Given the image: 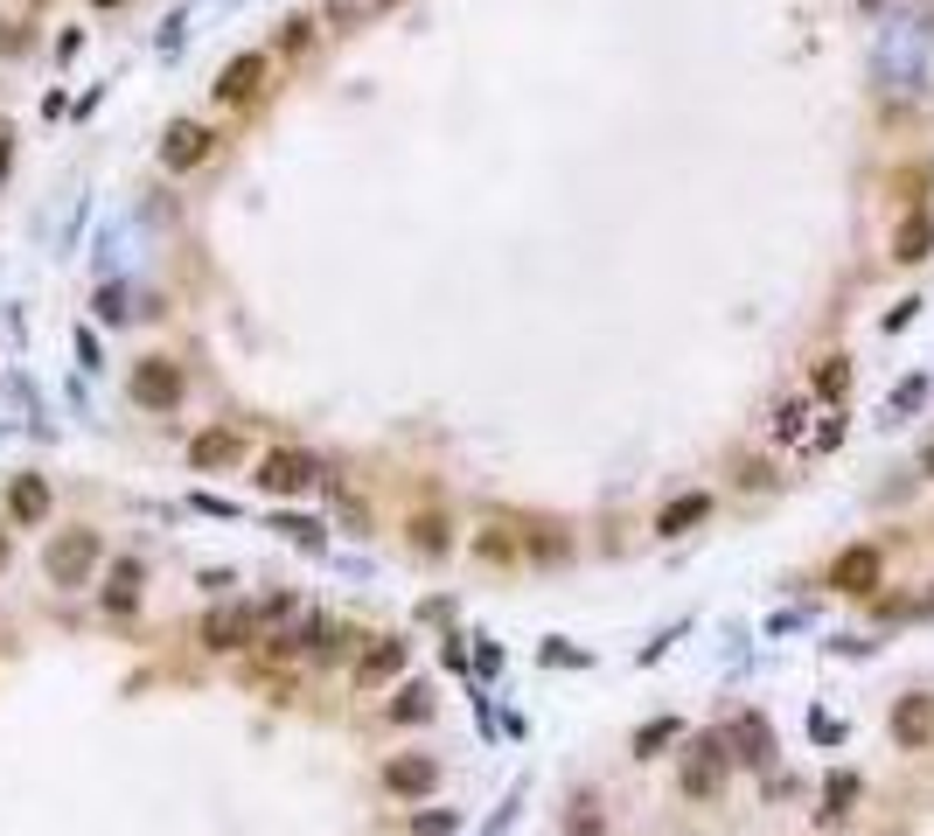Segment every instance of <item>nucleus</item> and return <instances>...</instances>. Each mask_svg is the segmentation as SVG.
<instances>
[{
	"mask_svg": "<svg viewBox=\"0 0 934 836\" xmlns=\"http://www.w3.org/2000/svg\"><path fill=\"white\" fill-rule=\"evenodd\" d=\"M98 558H106L98 530H63L57 544H49V558H42V565H49V579H57V586H85Z\"/></svg>",
	"mask_w": 934,
	"mask_h": 836,
	"instance_id": "obj_1",
	"label": "nucleus"
},
{
	"mask_svg": "<svg viewBox=\"0 0 934 836\" xmlns=\"http://www.w3.org/2000/svg\"><path fill=\"white\" fill-rule=\"evenodd\" d=\"M126 390H133L140 411H168V405H181V370L168 356H147V362H133V384Z\"/></svg>",
	"mask_w": 934,
	"mask_h": 836,
	"instance_id": "obj_2",
	"label": "nucleus"
},
{
	"mask_svg": "<svg viewBox=\"0 0 934 836\" xmlns=\"http://www.w3.org/2000/svg\"><path fill=\"white\" fill-rule=\"evenodd\" d=\"M725 739H697L690 746V760H684V795H697V802H712L718 788H725Z\"/></svg>",
	"mask_w": 934,
	"mask_h": 836,
	"instance_id": "obj_3",
	"label": "nucleus"
},
{
	"mask_svg": "<svg viewBox=\"0 0 934 836\" xmlns=\"http://www.w3.org/2000/svg\"><path fill=\"white\" fill-rule=\"evenodd\" d=\"M258 488H272V495H300V488H315V460L307 454H266V467H258Z\"/></svg>",
	"mask_w": 934,
	"mask_h": 836,
	"instance_id": "obj_4",
	"label": "nucleus"
},
{
	"mask_svg": "<svg viewBox=\"0 0 934 836\" xmlns=\"http://www.w3.org/2000/svg\"><path fill=\"white\" fill-rule=\"evenodd\" d=\"M202 641L210 648H245V641H258V614L251 607H217L210 620H202Z\"/></svg>",
	"mask_w": 934,
	"mask_h": 836,
	"instance_id": "obj_5",
	"label": "nucleus"
},
{
	"mask_svg": "<svg viewBox=\"0 0 934 836\" xmlns=\"http://www.w3.org/2000/svg\"><path fill=\"white\" fill-rule=\"evenodd\" d=\"M202 153H210V126L175 119V126H168V140H161V161H168V168H196Z\"/></svg>",
	"mask_w": 934,
	"mask_h": 836,
	"instance_id": "obj_6",
	"label": "nucleus"
},
{
	"mask_svg": "<svg viewBox=\"0 0 934 836\" xmlns=\"http://www.w3.org/2000/svg\"><path fill=\"white\" fill-rule=\"evenodd\" d=\"M258 84H266V57H238V63L217 77V98L223 104H245V98H258Z\"/></svg>",
	"mask_w": 934,
	"mask_h": 836,
	"instance_id": "obj_7",
	"label": "nucleus"
},
{
	"mask_svg": "<svg viewBox=\"0 0 934 836\" xmlns=\"http://www.w3.org/2000/svg\"><path fill=\"white\" fill-rule=\"evenodd\" d=\"M398 669H405V641H391V635H384V641L370 648V656L356 663V684H362V690H377V684H391Z\"/></svg>",
	"mask_w": 934,
	"mask_h": 836,
	"instance_id": "obj_8",
	"label": "nucleus"
},
{
	"mask_svg": "<svg viewBox=\"0 0 934 836\" xmlns=\"http://www.w3.org/2000/svg\"><path fill=\"white\" fill-rule=\"evenodd\" d=\"M8 516H14V522H42V516H49V481H42V475H21V481L8 488Z\"/></svg>",
	"mask_w": 934,
	"mask_h": 836,
	"instance_id": "obj_9",
	"label": "nucleus"
},
{
	"mask_svg": "<svg viewBox=\"0 0 934 836\" xmlns=\"http://www.w3.org/2000/svg\"><path fill=\"white\" fill-rule=\"evenodd\" d=\"M433 780H439L433 760H391V767H384V788H391V795H433Z\"/></svg>",
	"mask_w": 934,
	"mask_h": 836,
	"instance_id": "obj_10",
	"label": "nucleus"
},
{
	"mask_svg": "<svg viewBox=\"0 0 934 836\" xmlns=\"http://www.w3.org/2000/svg\"><path fill=\"white\" fill-rule=\"evenodd\" d=\"M238 454H245V439H238V432H223V426H217V432H196V447H189L196 467H230Z\"/></svg>",
	"mask_w": 934,
	"mask_h": 836,
	"instance_id": "obj_11",
	"label": "nucleus"
},
{
	"mask_svg": "<svg viewBox=\"0 0 934 836\" xmlns=\"http://www.w3.org/2000/svg\"><path fill=\"white\" fill-rule=\"evenodd\" d=\"M705 509H712V502H705V495H684V502H669V509L656 516V530H663V537H684V530H690V522H697V516H705Z\"/></svg>",
	"mask_w": 934,
	"mask_h": 836,
	"instance_id": "obj_12",
	"label": "nucleus"
},
{
	"mask_svg": "<svg viewBox=\"0 0 934 836\" xmlns=\"http://www.w3.org/2000/svg\"><path fill=\"white\" fill-rule=\"evenodd\" d=\"M391 718H398V725H426V718H433V690H426V684H405L398 704H391Z\"/></svg>",
	"mask_w": 934,
	"mask_h": 836,
	"instance_id": "obj_13",
	"label": "nucleus"
},
{
	"mask_svg": "<svg viewBox=\"0 0 934 836\" xmlns=\"http://www.w3.org/2000/svg\"><path fill=\"white\" fill-rule=\"evenodd\" d=\"M844 390H851V356H823V370H816V398L837 405Z\"/></svg>",
	"mask_w": 934,
	"mask_h": 836,
	"instance_id": "obj_14",
	"label": "nucleus"
},
{
	"mask_svg": "<svg viewBox=\"0 0 934 836\" xmlns=\"http://www.w3.org/2000/svg\"><path fill=\"white\" fill-rule=\"evenodd\" d=\"M802 426H809V405H802V398L774 405V439H782V447H795V439H802Z\"/></svg>",
	"mask_w": 934,
	"mask_h": 836,
	"instance_id": "obj_15",
	"label": "nucleus"
},
{
	"mask_svg": "<svg viewBox=\"0 0 934 836\" xmlns=\"http://www.w3.org/2000/svg\"><path fill=\"white\" fill-rule=\"evenodd\" d=\"M106 599H112V607L126 614V607H133V599H140V565L133 558H119V571H112V586H106Z\"/></svg>",
	"mask_w": 934,
	"mask_h": 836,
	"instance_id": "obj_16",
	"label": "nucleus"
},
{
	"mask_svg": "<svg viewBox=\"0 0 934 836\" xmlns=\"http://www.w3.org/2000/svg\"><path fill=\"white\" fill-rule=\"evenodd\" d=\"M872 579H878V558H872V551H851V558L837 565V586H851V593H865Z\"/></svg>",
	"mask_w": 934,
	"mask_h": 836,
	"instance_id": "obj_17",
	"label": "nucleus"
},
{
	"mask_svg": "<svg viewBox=\"0 0 934 836\" xmlns=\"http://www.w3.org/2000/svg\"><path fill=\"white\" fill-rule=\"evenodd\" d=\"M823 802H829V808H823V816H829V823H837V816H844V808H851V802H858V774H829V788H823Z\"/></svg>",
	"mask_w": 934,
	"mask_h": 836,
	"instance_id": "obj_18",
	"label": "nucleus"
},
{
	"mask_svg": "<svg viewBox=\"0 0 934 836\" xmlns=\"http://www.w3.org/2000/svg\"><path fill=\"white\" fill-rule=\"evenodd\" d=\"M893 732H900V739H921V732H927V704H921V697L900 704V711H893Z\"/></svg>",
	"mask_w": 934,
	"mask_h": 836,
	"instance_id": "obj_19",
	"label": "nucleus"
},
{
	"mask_svg": "<svg viewBox=\"0 0 934 836\" xmlns=\"http://www.w3.org/2000/svg\"><path fill=\"white\" fill-rule=\"evenodd\" d=\"M411 836H454V808H426V816L411 823Z\"/></svg>",
	"mask_w": 934,
	"mask_h": 836,
	"instance_id": "obj_20",
	"label": "nucleus"
},
{
	"mask_svg": "<svg viewBox=\"0 0 934 836\" xmlns=\"http://www.w3.org/2000/svg\"><path fill=\"white\" fill-rule=\"evenodd\" d=\"M419 551H447V522L439 516H419Z\"/></svg>",
	"mask_w": 934,
	"mask_h": 836,
	"instance_id": "obj_21",
	"label": "nucleus"
},
{
	"mask_svg": "<svg viewBox=\"0 0 934 836\" xmlns=\"http://www.w3.org/2000/svg\"><path fill=\"white\" fill-rule=\"evenodd\" d=\"M663 739H677V725H669V718H656V725H642V739H635V753H648V746H663Z\"/></svg>",
	"mask_w": 934,
	"mask_h": 836,
	"instance_id": "obj_22",
	"label": "nucleus"
},
{
	"mask_svg": "<svg viewBox=\"0 0 934 836\" xmlns=\"http://www.w3.org/2000/svg\"><path fill=\"white\" fill-rule=\"evenodd\" d=\"M927 251V223H906L900 230V258H921Z\"/></svg>",
	"mask_w": 934,
	"mask_h": 836,
	"instance_id": "obj_23",
	"label": "nucleus"
},
{
	"mask_svg": "<svg viewBox=\"0 0 934 836\" xmlns=\"http://www.w3.org/2000/svg\"><path fill=\"white\" fill-rule=\"evenodd\" d=\"M14 133H8V126H0V175H8V161H14V147H8Z\"/></svg>",
	"mask_w": 934,
	"mask_h": 836,
	"instance_id": "obj_24",
	"label": "nucleus"
},
{
	"mask_svg": "<svg viewBox=\"0 0 934 836\" xmlns=\"http://www.w3.org/2000/svg\"><path fill=\"white\" fill-rule=\"evenodd\" d=\"M921 475H934V439H927V454H921Z\"/></svg>",
	"mask_w": 934,
	"mask_h": 836,
	"instance_id": "obj_25",
	"label": "nucleus"
},
{
	"mask_svg": "<svg viewBox=\"0 0 934 836\" xmlns=\"http://www.w3.org/2000/svg\"><path fill=\"white\" fill-rule=\"evenodd\" d=\"M0 565H8V537H0Z\"/></svg>",
	"mask_w": 934,
	"mask_h": 836,
	"instance_id": "obj_26",
	"label": "nucleus"
},
{
	"mask_svg": "<svg viewBox=\"0 0 934 836\" xmlns=\"http://www.w3.org/2000/svg\"><path fill=\"white\" fill-rule=\"evenodd\" d=\"M98 8H119V0H98Z\"/></svg>",
	"mask_w": 934,
	"mask_h": 836,
	"instance_id": "obj_27",
	"label": "nucleus"
},
{
	"mask_svg": "<svg viewBox=\"0 0 934 836\" xmlns=\"http://www.w3.org/2000/svg\"><path fill=\"white\" fill-rule=\"evenodd\" d=\"M377 8H398V0H377Z\"/></svg>",
	"mask_w": 934,
	"mask_h": 836,
	"instance_id": "obj_28",
	"label": "nucleus"
}]
</instances>
